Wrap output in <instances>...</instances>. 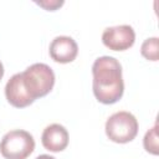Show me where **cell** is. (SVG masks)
<instances>
[{
  "label": "cell",
  "mask_w": 159,
  "mask_h": 159,
  "mask_svg": "<svg viewBox=\"0 0 159 159\" xmlns=\"http://www.w3.org/2000/svg\"><path fill=\"white\" fill-rule=\"evenodd\" d=\"M93 94L103 104L118 102L124 92L122 66L114 57H98L92 66Z\"/></svg>",
  "instance_id": "cell-1"
},
{
  "label": "cell",
  "mask_w": 159,
  "mask_h": 159,
  "mask_svg": "<svg viewBox=\"0 0 159 159\" xmlns=\"http://www.w3.org/2000/svg\"><path fill=\"white\" fill-rule=\"evenodd\" d=\"M19 75L24 92L31 102L50 93L55 84V73L46 63H34Z\"/></svg>",
  "instance_id": "cell-2"
},
{
  "label": "cell",
  "mask_w": 159,
  "mask_h": 159,
  "mask_svg": "<svg viewBox=\"0 0 159 159\" xmlns=\"http://www.w3.org/2000/svg\"><path fill=\"white\" fill-rule=\"evenodd\" d=\"M34 149V137L22 129L7 132L0 142V153L5 159H26Z\"/></svg>",
  "instance_id": "cell-3"
},
{
  "label": "cell",
  "mask_w": 159,
  "mask_h": 159,
  "mask_svg": "<svg viewBox=\"0 0 159 159\" xmlns=\"http://www.w3.org/2000/svg\"><path fill=\"white\" fill-rule=\"evenodd\" d=\"M106 134L114 143L132 142L138 134V120L129 112H117L107 119Z\"/></svg>",
  "instance_id": "cell-4"
},
{
  "label": "cell",
  "mask_w": 159,
  "mask_h": 159,
  "mask_svg": "<svg viewBox=\"0 0 159 159\" xmlns=\"http://www.w3.org/2000/svg\"><path fill=\"white\" fill-rule=\"evenodd\" d=\"M135 32L129 25H119L107 27L102 34V42L106 47L113 51H124L133 46Z\"/></svg>",
  "instance_id": "cell-5"
},
{
  "label": "cell",
  "mask_w": 159,
  "mask_h": 159,
  "mask_svg": "<svg viewBox=\"0 0 159 159\" xmlns=\"http://www.w3.org/2000/svg\"><path fill=\"white\" fill-rule=\"evenodd\" d=\"M48 51L53 61L60 63H68L76 58L78 53V46L76 41L70 36H57L50 43Z\"/></svg>",
  "instance_id": "cell-6"
},
{
  "label": "cell",
  "mask_w": 159,
  "mask_h": 159,
  "mask_svg": "<svg viewBox=\"0 0 159 159\" xmlns=\"http://www.w3.org/2000/svg\"><path fill=\"white\" fill-rule=\"evenodd\" d=\"M41 143L50 152H62L68 145V132L58 123L50 124L42 132Z\"/></svg>",
  "instance_id": "cell-7"
},
{
  "label": "cell",
  "mask_w": 159,
  "mask_h": 159,
  "mask_svg": "<svg viewBox=\"0 0 159 159\" xmlns=\"http://www.w3.org/2000/svg\"><path fill=\"white\" fill-rule=\"evenodd\" d=\"M5 96H6L7 102L16 108H24V107H27L32 103L27 98V96L25 94V92L22 89L19 73L14 75L7 81V83L5 86Z\"/></svg>",
  "instance_id": "cell-8"
},
{
  "label": "cell",
  "mask_w": 159,
  "mask_h": 159,
  "mask_svg": "<svg viewBox=\"0 0 159 159\" xmlns=\"http://www.w3.org/2000/svg\"><path fill=\"white\" fill-rule=\"evenodd\" d=\"M140 52L143 57L149 61H158L159 58V40L158 37L147 39L140 47Z\"/></svg>",
  "instance_id": "cell-9"
},
{
  "label": "cell",
  "mask_w": 159,
  "mask_h": 159,
  "mask_svg": "<svg viewBox=\"0 0 159 159\" xmlns=\"http://www.w3.org/2000/svg\"><path fill=\"white\" fill-rule=\"evenodd\" d=\"M158 127L157 124L149 129L145 135H144V139H143V144H144V148L147 152L157 155L159 153V147H158V132H157Z\"/></svg>",
  "instance_id": "cell-10"
},
{
  "label": "cell",
  "mask_w": 159,
  "mask_h": 159,
  "mask_svg": "<svg viewBox=\"0 0 159 159\" xmlns=\"http://www.w3.org/2000/svg\"><path fill=\"white\" fill-rule=\"evenodd\" d=\"M36 4L40 5L41 7L46 9V10L53 11V10L61 7L63 5V1H57V0H55V1H36Z\"/></svg>",
  "instance_id": "cell-11"
},
{
  "label": "cell",
  "mask_w": 159,
  "mask_h": 159,
  "mask_svg": "<svg viewBox=\"0 0 159 159\" xmlns=\"http://www.w3.org/2000/svg\"><path fill=\"white\" fill-rule=\"evenodd\" d=\"M36 159H56V158H53V157H51V155H47V154H41V155H39Z\"/></svg>",
  "instance_id": "cell-12"
},
{
  "label": "cell",
  "mask_w": 159,
  "mask_h": 159,
  "mask_svg": "<svg viewBox=\"0 0 159 159\" xmlns=\"http://www.w3.org/2000/svg\"><path fill=\"white\" fill-rule=\"evenodd\" d=\"M2 76H4V66H2V63H1V61H0V81H1Z\"/></svg>",
  "instance_id": "cell-13"
}]
</instances>
